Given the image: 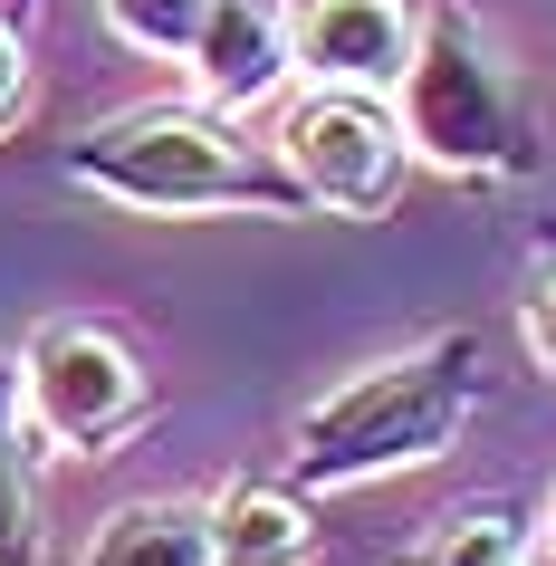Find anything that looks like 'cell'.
<instances>
[{"instance_id":"obj_8","label":"cell","mask_w":556,"mask_h":566,"mask_svg":"<svg viewBox=\"0 0 556 566\" xmlns=\"http://www.w3.org/2000/svg\"><path fill=\"white\" fill-rule=\"evenodd\" d=\"M211 566H317V509L289 471L211 490Z\"/></svg>"},{"instance_id":"obj_10","label":"cell","mask_w":556,"mask_h":566,"mask_svg":"<svg viewBox=\"0 0 556 566\" xmlns=\"http://www.w3.org/2000/svg\"><path fill=\"white\" fill-rule=\"evenodd\" d=\"M0 566H39V432L20 403V356H0Z\"/></svg>"},{"instance_id":"obj_4","label":"cell","mask_w":556,"mask_h":566,"mask_svg":"<svg viewBox=\"0 0 556 566\" xmlns=\"http://www.w3.org/2000/svg\"><path fill=\"white\" fill-rule=\"evenodd\" d=\"M20 403H30V432L49 451L96 461V451H116L125 432L154 413V375H145V356H135L116 327H96V317H49V327H30V346H20Z\"/></svg>"},{"instance_id":"obj_11","label":"cell","mask_w":556,"mask_h":566,"mask_svg":"<svg viewBox=\"0 0 556 566\" xmlns=\"http://www.w3.org/2000/svg\"><path fill=\"white\" fill-rule=\"evenodd\" d=\"M527 547H537V528H527L518 509L480 500V509H461V518H441V528L422 537L403 566H518Z\"/></svg>"},{"instance_id":"obj_9","label":"cell","mask_w":556,"mask_h":566,"mask_svg":"<svg viewBox=\"0 0 556 566\" xmlns=\"http://www.w3.org/2000/svg\"><path fill=\"white\" fill-rule=\"evenodd\" d=\"M77 566H211V500H125L77 547Z\"/></svg>"},{"instance_id":"obj_1","label":"cell","mask_w":556,"mask_h":566,"mask_svg":"<svg viewBox=\"0 0 556 566\" xmlns=\"http://www.w3.org/2000/svg\"><path fill=\"white\" fill-rule=\"evenodd\" d=\"M59 174L96 202L125 211H269V221H317L307 182L279 145H250L221 106H125L59 145Z\"/></svg>"},{"instance_id":"obj_12","label":"cell","mask_w":556,"mask_h":566,"mask_svg":"<svg viewBox=\"0 0 556 566\" xmlns=\"http://www.w3.org/2000/svg\"><path fill=\"white\" fill-rule=\"evenodd\" d=\"M106 10V30L125 49H145V59H182L192 30H202V0H96Z\"/></svg>"},{"instance_id":"obj_15","label":"cell","mask_w":556,"mask_h":566,"mask_svg":"<svg viewBox=\"0 0 556 566\" xmlns=\"http://www.w3.org/2000/svg\"><path fill=\"white\" fill-rule=\"evenodd\" d=\"M547 547H556V500H547Z\"/></svg>"},{"instance_id":"obj_3","label":"cell","mask_w":556,"mask_h":566,"mask_svg":"<svg viewBox=\"0 0 556 566\" xmlns=\"http://www.w3.org/2000/svg\"><path fill=\"white\" fill-rule=\"evenodd\" d=\"M394 116H403L412 164L461 182H518L547 164V135H537V96H527L518 59L490 39V20L470 0H432L422 30H412V59L394 77Z\"/></svg>"},{"instance_id":"obj_6","label":"cell","mask_w":556,"mask_h":566,"mask_svg":"<svg viewBox=\"0 0 556 566\" xmlns=\"http://www.w3.org/2000/svg\"><path fill=\"white\" fill-rule=\"evenodd\" d=\"M412 30H422L412 0H297L289 10V59H297L307 87L394 96V77L412 59Z\"/></svg>"},{"instance_id":"obj_16","label":"cell","mask_w":556,"mask_h":566,"mask_svg":"<svg viewBox=\"0 0 556 566\" xmlns=\"http://www.w3.org/2000/svg\"><path fill=\"white\" fill-rule=\"evenodd\" d=\"M518 566H537V557H518Z\"/></svg>"},{"instance_id":"obj_2","label":"cell","mask_w":556,"mask_h":566,"mask_svg":"<svg viewBox=\"0 0 556 566\" xmlns=\"http://www.w3.org/2000/svg\"><path fill=\"white\" fill-rule=\"evenodd\" d=\"M480 336L441 327L432 346H403V356L346 375L336 394H317L289 432V480L317 500V490H365V480L422 471L461 442V422L480 413Z\"/></svg>"},{"instance_id":"obj_5","label":"cell","mask_w":556,"mask_h":566,"mask_svg":"<svg viewBox=\"0 0 556 566\" xmlns=\"http://www.w3.org/2000/svg\"><path fill=\"white\" fill-rule=\"evenodd\" d=\"M279 154L307 182L317 221H384L412 182L403 116H394V96H365V87H307L279 125Z\"/></svg>"},{"instance_id":"obj_14","label":"cell","mask_w":556,"mask_h":566,"mask_svg":"<svg viewBox=\"0 0 556 566\" xmlns=\"http://www.w3.org/2000/svg\"><path fill=\"white\" fill-rule=\"evenodd\" d=\"M518 336H527V356H537V375H556V269L527 289V307H518Z\"/></svg>"},{"instance_id":"obj_13","label":"cell","mask_w":556,"mask_h":566,"mask_svg":"<svg viewBox=\"0 0 556 566\" xmlns=\"http://www.w3.org/2000/svg\"><path fill=\"white\" fill-rule=\"evenodd\" d=\"M30 39H20V20H10V10H0V135H10V125L30 116Z\"/></svg>"},{"instance_id":"obj_7","label":"cell","mask_w":556,"mask_h":566,"mask_svg":"<svg viewBox=\"0 0 556 566\" xmlns=\"http://www.w3.org/2000/svg\"><path fill=\"white\" fill-rule=\"evenodd\" d=\"M182 67H192L202 106H221V116L269 106V96L297 77V59H289V10H279V0H202V30H192Z\"/></svg>"}]
</instances>
